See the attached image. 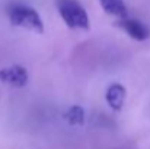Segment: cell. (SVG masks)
Listing matches in <instances>:
<instances>
[{
	"label": "cell",
	"instance_id": "obj_4",
	"mask_svg": "<svg viewBox=\"0 0 150 149\" xmlns=\"http://www.w3.org/2000/svg\"><path fill=\"white\" fill-rule=\"evenodd\" d=\"M117 25L136 41H144V40L149 38L150 35L149 28L144 24H142L140 21H137V19H131V18L120 19Z\"/></svg>",
	"mask_w": 150,
	"mask_h": 149
},
{
	"label": "cell",
	"instance_id": "obj_5",
	"mask_svg": "<svg viewBox=\"0 0 150 149\" xmlns=\"http://www.w3.org/2000/svg\"><path fill=\"white\" fill-rule=\"evenodd\" d=\"M106 102L115 111H120L125 101V88L120 83H112L106 89Z\"/></svg>",
	"mask_w": 150,
	"mask_h": 149
},
{
	"label": "cell",
	"instance_id": "obj_2",
	"mask_svg": "<svg viewBox=\"0 0 150 149\" xmlns=\"http://www.w3.org/2000/svg\"><path fill=\"white\" fill-rule=\"evenodd\" d=\"M57 9L61 19L69 28L82 29V31L89 29L91 24H89L88 12L77 0H58Z\"/></svg>",
	"mask_w": 150,
	"mask_h": 149
},
{
	"label": "cell",
	"instance_id": "obj_1",
	"mask_svg": "<svg viewBox=\"0 0 150 149\" xmlns=\"http://www.w3.org/2000/svg\"><path fill=\"white\" fill-rule=\"evenodd\" d=\"M7 16H9L10 24L15 26L25 28L35 34L44 32V22H42L40 13L28 4L12 3L7 7Z\"/></svg>",
	"mask_w": 150,
	"mask_h": 149
},
{
	"label": "cell",
	"instance_id": "obj_3",
	"mask_svg": "<svg viewBox=\"0 0 150 149\" xmlns=\"http://www.w3.org/2000/svg\"><path fill=\"white\" fill-rule=\"evenodd\" d=\"M0 82L7 83L10 86L22 88L28 82V72L23 66H19V64L0 69Z\"/></svg>",
	"mask_w": 150,
	"mask_h": 149
},
{
	"label": "cell",
	"instance_id": "obj_7",
	"mask_svg": "<svg viewBox=\"0 0 150 149\" xmlns=\"http://www.w3.org/2000/svg\"><path fill=\"white\" fill-rule=\"evenodd\" d=\"M64 118L71 126H82L85 123V110L82 107H79V105H73L64 114Z\"/></svg>",
	"mask_w": 150,
	"mask_h": 149
},
{
	"label": "cell",
	"instance_id": "obj_6",
	"mask_svg": "<svg viewBox=\"0 0 150 149\" xmlns=\"http://www.w3.org/2000/svg\"><path fill=\"white\" fill-rule=\"evenodd\" d=\"M99 3L108 15H112L118 19L128 18V10L124 0H99Z\"/></svg>",
	"mask_w": 150,
	"mask_h": 149
}]
</instances>
